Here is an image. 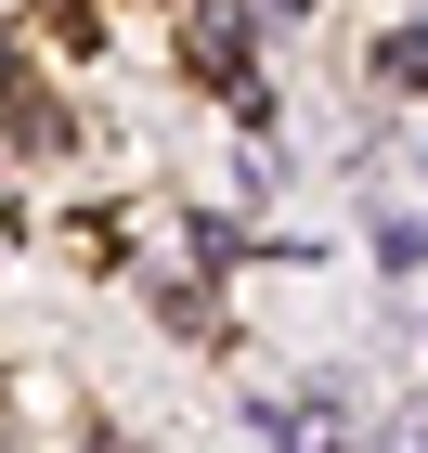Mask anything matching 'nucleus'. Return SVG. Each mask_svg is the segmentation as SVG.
I'll return each instance as SVG.
<instances>
[{
    "mask_svg": "<svg viewBox=\"0 0 428 453\" xmlns=\"http://www.w3.org/2000/svg\"><path fill=\"white\" fill-rule=\"evenodd\" d=\"M195 78H247V27H234V0L195 13Z\"/></svg>",
    "mask_w": 428,
    "mask_h": 453,
    "instance_id": "1",
    "label": "nucleus"
},
{
    "mask_svg": "<svg viewBox=\"0 0 428 453\" xmlns=\"http://www.w3.org/2000/svg\"><path fill=\"white\" fill-rule=\"evenodd\" d=\"M390 78H428V27H390V52H377Z\"/></svg>",
    "mask_w": 428,
    "mask_h": 453,
    "instance_id": "2",
    "label": "nucleus"
}]
</instances>
